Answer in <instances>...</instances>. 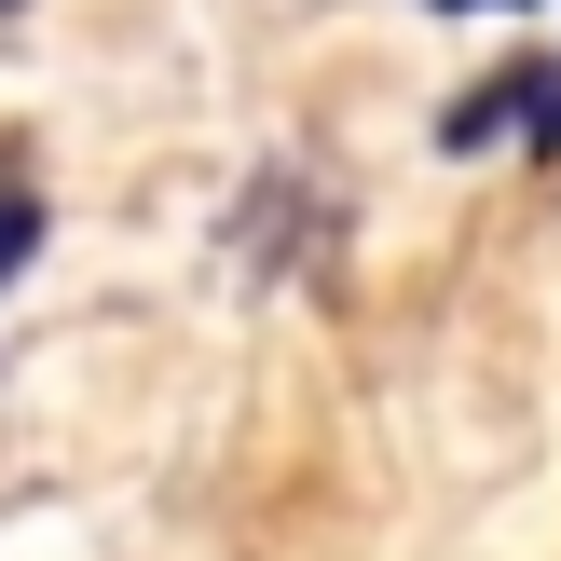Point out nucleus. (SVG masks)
<instances>
[{"instance_id": "obj_1", "label": "nucleus", "mask_w": 561, "mask_h": 561, "mask_svg": "<svg viewBox=\"0 0 561 561\" xmlns=\"http://www.w3.org/2000/svg\"><path fill=\"white\" fill-rule=\"evenodd\" d=\"M27 247H42V206H27V192H0V288H14V261Z\"/></svg>"}, {"instance_id": "obj_2", "label": "nucleus", "mask_w": 561, "mask_h": 561, "mask_svg": "<svg viewBox=\"0 0 561 561\" xmlns=\"http://www.w3.org/2000/svg\"><path fill=\"white\" fill-rule=\"evenodd\" d=\"M0 14H14V0H0Z\"/></svg>"}]
</instances>
